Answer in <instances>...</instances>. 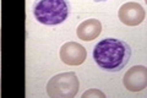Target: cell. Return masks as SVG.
<instances>
[{
	"label": "cell",
	"mask_w": 147,
	"mask_h": 98,
	"mask_svg": "<svg viewBox=\"0 0 147 98\" xmlns=\"http://www.w3.org/2000/svg\"><path fill=\"white\" fill-rule=\"evenodd\" d=\"M131 58V47L117 38H104L94 45L93 59L100 69L118 72L125 68Z\"/></svg>",
	"instance_id": "cell-1"
},
{
	"label": "cell",
	"mask_w": 147,
	"mask_h": 98,
	"mask_svg": "<svg viewBox=\"0 0 147 98\" xmlns=\"http://www.w3.org/2000/svg\"><path fill=\"white\" fill-rule=\"evenodd\" d=\"M69 0H34L32 12L37 21L45 26L60 25L70 15Z\"/></svg>",
	"instance_id": "cell-2"
},
{
	"label": "cell",
	"mask_w": 147,
	"mask_h": 98,
	"mask_svg": "<svg viewBox=\"0 0 147 98\" xmlns=\"http://www.w3.org/2000/svg\"><path fill=\"white\" fill-rule=\"evenodd\" d=\"M79 88L80 82L75 72H63L49 80L47 93L52 98H74Z\"/></svg>",
	"instance_id": "cell-3"
},
{
	"label": "cell",
	"mask_w": 147,
	"mask_h": 98,
	"mask_svg": "<svg viewBox=\"0 0 147 98\" xmlns=\"http://www.w3.org/2000/svg\"><path fill=\"white\" fill-rule=\"evenodd\" d=\"M59 55H60V59L64 64L77 66L86 60L87 53L81 44L76 43V42H67V43L61 45Z\"/></svg>",
	"instance_id": "cell-4"
},
{
	"label": "cell",
	"mask_w": 147,
	"mask_h": 98,
	"mask_svg": "<svg viewBox=\"0 0 147 98\" xmlns=\"http://www.w3.org/2000/svg\"><path fill=\"white\" fill-rule=\"evenodd\" d=\"M119 20L126 26H137L145 20V10L140 4L130 1L119 9Z\"/></svg>",
	"instance_id": "cell-5"
},
{
	"label": "cell",
	"mask_w": 147,
	"mask_h": 98,
	"mask_svg": "<svg viewBox=\"0 0 147 98\" xmlns=\"http://www.w3.org/2000/svg\"><path fill=\"white\" fill-rule=\"evenodd\" d=\"M123 82L124 86L131 92L142 91L147 86V69L142 65L131 68L124 75Z\"/></svg>",
	"instance_id": "cell-6"
},
{
	"label": "cell",
	"mask_w": 147,
	"mask_h": 98,
	"mask_svg": "<svg viewBox=\"0 0 147 98\" xmlns=\"http://www.w3.org/2000/svg\"><path fill=\"white\" fill-rule=\"evenodd\" d=\"M102 32V23L97 18H90L80 23L76 30L77 37L82 41H93Z\"/></svg>",
	"instance_id": "cell-7"
},
{
	"label": "cell",
	"mask_w": 147,
	"mask_h": 98,
	"mask_svg": "<svg viewBox=\"0 0 147 98\" xmlns=\"http://www.w3.org/2000/svg\"><path fill=\"white\" fill-rule=\"evenodd\" d=\"M91 98V97H100V98H104L105 95L103 92H100L98 90H90V91H86L84 95H82V98Z\"/></svg>",
	"instance_id": "cell-8"
},
{
	"label": "cell",
	"mask_w": 147,
	"mask_h": 98,
	"mask_svg": "<svg viewBox=\"0 0 147 98\" xmlns=\"http://www.w3.org/2000/svg\"><path fill=\"white\" fill-rule=\"evenodd\" d=\"M93 1H96V3H99V1H107V0H93Z\"/></svg>",
	"instance_id": "cell-9"
}]
</instances>
